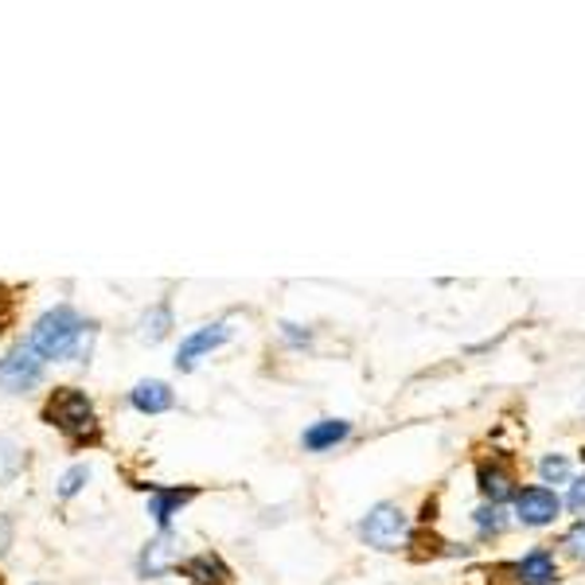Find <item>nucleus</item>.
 Listing matches in <instances>:
<instances>
[{"mask_svg":"<svg viewBox=\"0 0 585 585\" xmlns=\"http://www.w3.org/2000/svg\"><path fill=\"white\" fill-rule=\"evenodd\" d=\"M40 418L48 426H56L75 449H95L102 445V426H98V414H95V403L82 395L79 387H56L43 403Z\"/></svg>","mask_w":585,"mask_h":585,"instance_id":"1","label":"nucleus"},{"mask_svg":"<svg viewBox=\"0 0 585 585\" xmlns=\"http://www.w3.org/2000/svg\"><path fill=\"white\" fill-rule=\"evenodd\" d=\"M90 333H95V325H87L71 305H56V309H48L32 325L28 348H32L43 364H48V359H79V348Z\"/></svg>","mask_w":585,"mask_h":585,"instance_id":"2","label":"nucleus"},{"mask_svg":"<svg viewBox=\"0 0 585 585\" xmlns=\"http://www.w3.org/2000/svg\"><path fill=\"white\" fill-rule=\"evenodd\" d=\"M410 515L403 512V504H375L371 512L359 519V538H364L371 551H383V554H395V551H406L410 546Z\"/></svg>","mask_w":585,"mask_h":585,"instance_id":"3","label":"nucleus"},{"mask_svg":"<svg viewBox=\"0 0 585 585\" xmlns=\"http://www.w3.org/2000/svg\"><path fill=\"white\" fill-rule=\"evenodd\" d=\"M476 488H480L484 504H499L515 499L519 492V468H515L512 453H488V457L476 460Z\"/></svg>","mask_w":585,"mask_h":585,"instance_id":"4","label":"nucleus"},{"mask_svg":"<svg viewBox=\"0 0 585 585\" xmlns=\"http://www.w3.org/2000/svg\"><path fill=\"white\" fill-rule=\"evenodd\" d=\"M512 512L515 519L523 523V527H551L554 519L562 515V499L554 488H546V484H523L519 492H515L512 499Z\"/></svg>","mask_w":585,"mask_h":585,"instance_id":"5","label":"nucleus"},{"mask_svg":"<svg viewBox=\"0 0 585 585\" xmlns=\"http://www.w3.org/2000/svg\"><path fill=\"white\" fill-rule=\"evenodd\" d=\"M40 383H43V359L28 348V340L17 344L9 356L0 359V387L4 390H12V395H28V390L40 387Z\"/></svg>","mask_w":585,"mask_h":585,"instance_id":"6","label":"nucleus"},{"mask_svg":"<svg viewBox=\"0 0 585 585\" xmlns=\"http://www.w3.org/2000/svg\"><path fill=\"white\" fill-rule=\"evenodd\" d=\"M230 336H235V328H230V320H215V325L196 328V333H188V336H184L180 351H176V367H180V371H196V367H199V359H204V356H211L215 348H222V344H227Z\"/></svg>","mask_w":585,"mask_h":585,"instance_id":"7","label":"nucleus"},{"mask_svg":"<svg viewBox=\"0 0 585 585\" xmlns=\"http://www.w3.org/2000/svg\"><path fill=\"white\" fill-rule=\"evenodd\" d=\"M504 574L512 577V585H554L558 582V558L551 546H531L523 558L507 562Z\"/></svg>","mask_w":585,"mask_h":585,"instance_id":"8","label":"nucleus"},{"mask_svg":"<svg viewBox=\"0 0 585 585\" xmlns=\"http://www.w3.org/2000/svg\"><path fill=\"white\" fill-rule=\"evenodd\" d=\"M168 569H180V538L172 531H160L157 538H149L137 558V574L141 577H165Z\"/></svg>","mask_w":585,"mask_h":585,"instance_id":"9","label":"nucleus"},{"mask_svg":"<svg viewBox=\"0 0 585 585\" xmlns=\"http://www.w3.org/2000/svg\"><path fill=\"white\" fill-rule=\"evenodd\" d=\"M199 496L196 484H184V488H152L149 492V515L152 523H157L160 531H168V523H172V515H180V507H188L191 499Z\"/></svg>","mask_w":585,"mask_h":585,"instance_id":"10","label":"nucleus"},{"mask_svg":"<svg viewBox=\"0 0 585 585\" xmlns=\"http://www.w3.org/2000/svg\"><path fill=\"white\" fill-rule=\"evenodd\" d=\"M180 574L188 577L191 585H235V574H230V566L219 558V554H211V551L191 554V558L180 566Z\"/></svg>","mask_w":585,"mask_h":585,"instance_id":"11","label":"nucleus"},{"mask_svg":"<svg viewBox=\"0 0 585 585\" xmlns=\"http://www.w3.org/2000/svg\"><path fill=\"white\" fill-rule=\"evenodd\" d=\"M348 437H351V422L320 418V422H313V426L301 434V445L309 453H328V449H336L340 442H348Z\"/></svg>","mask_w":585,"mask_h":585,"instance_id":"12","label":"nucleus"},{"mask_svg":"<svg viewBox=\"0 0 585 585\" xmlns=\"http://www.w3.org/2000/svg\"><path fill=\"white\" fill-rule=\"evenodd\" d=\"M129 403H133V410H141V414H168L172 410V403H176V395L168 390V383L145 379V383H137V387L129 390Z\"/></svg>","mask_w":585,"mask_h":585,"instance_id":"13","label":"nucleus"},{"mask_svg":"<svg viewBox=\"0 0 585 585\" xmlns=\"http://www.w3.org/2000/svg\"><path fill=\"white\" fill-rule=\"evenodd\" d=\"M168 328H172V305L168 301H160V305H152L149 313L141 317V340L145 344H160L168 336Z\"/></svg>","mask_w":585,"mask_h":585,"instance_id":"14","label":"nucleus"},{"mask_svg":"<svg viewBox=\"0 0 585 585\" xmlns=\"http://www.w3.org/2000/svg\"><path fill=\"white\" fill-rule=\"evenodd\" d=\"M473 527L480 538H499L507 531V512L499 504H484L473 512Z\"/></svg>","mask_w":585,"mask_h":585,"instance_id":"15","label":"nucleus"},{"mask_svg":"<svg viewBox=\"0 0 585 585\" xmlns=\"http://www.w3.org/2000/svg\"><path fill=\"white\" fill-rule=\"evenodd\" d=\"M538 476H543L546 488H551V484H569L574 480V465H569L566 453H546V457L538 460Z\"/></svg>","mask_w":585,"mask_h":585,"instance_id":"16","label":"nucleus"},{"mask_svg":"<svg viewBox=\"0 0 585 585\" xmlns=\"http://www.w3.org/2000/svg\"><path fill=\"white\" fill-rule=\"evenodd\" d=\"M20 468H24V453H20V445L9 442V437H0V484L17 480Z\"/></svg>","mask_w":585,"mask_h":585,"instance_id":"17","label":"nucleus"},{"mask_svg":"<svg viewBox=\"0 0 585 585\" xmlns=\"http://www.w3.org/2000/svg\"><path fill=\"white\" fill-rule=\"evenodd\" d=\"M87 480H90V465H75L71 473L59 480V499H71V496H79L82 488H87Z\"/></svg>","mask_w":585,"mask_h":585,"instance_id":"18","label":"nucleus"},{"mask_svg":"<svg viewBox=\"0 0 585 585\" xmlns=\"http://www.w3.org/2000/svg\"><path fill=\"white\" fill-rule=\"evenodd\" d=\"M562 551H566L569 558H577L585 566V519H577L574 527L562 535Z\"/></svg>","mask_w":585,"mask_h":585,"instance_id":"19","label":"nucleus"},{"mask_svg":"<svg viewBox=\"0 0 585 585\" xmlns=\"http://www.w3.org/2000/svg\"><path fill=\"white\" fill-rule=\"evenodd\" d=\"M12 325H17V297L9 285H0V333H9Z\"/></svg>","mask_w":585,"mask_h":585,"instance_id":"20","label":"nucleus"},{"mask_svg":"<svg viewBox=\"0 0 585 585\" xmlns=\"http://www.w3.org/2000/svg\"><path fill=\"white\" fill-rule=\"evenodd\" d=\"M566 507H569V512H577V515L585 512V476H577V480H569V496H566Z\"/></svg>","mask_w":585,"mask_h":585,"instance_id":"21","label":"nucleus"},{"mask_svg":"<svg viewBox=\"0 0 585 585\" xmlns=\"http://www.w3.org/2000/svg\"><path fill=\"white\" fill-rule=\"evenodd\" d=\"M281 336L289 344H309V328H301V325H281Z\"/></svg>","mask_w":585,"mask_h":585,"instance_id":"22","label":"nucleus"},{"mask_svg":"<svg viewBox=\"0 0 585 585\" xmlns=\"http://www.w3.org/2000/svg\"><path fill=\"white\" fill-rule=\"evenodd\" d=\"M582 465H585V449H582Z\"/></svg>","mask_w":585,"mask_h":585,"instance_id":"23","label":"nucleus"}]
</instances>
